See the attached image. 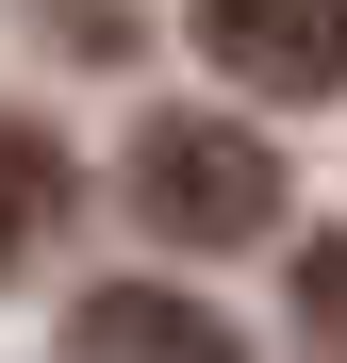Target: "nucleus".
Segmentation results:
<instances>
[{"instance_id":"nucleus-1","label":"nucleus","mask_w":347,"mask_h":363,"mask_svg":"<svg viewBox=\"0 0 347 363\" xmlns=\"http://www.w3.org/2000/svg\"><path fill=\"white\" fill-rule=\"evenodd\" d=\"M133 215L165 248H265L281 231V149L248 116H149L133 133Z\"/></svg>"},{"instance_id":"nucleus-2","label":"nucleus","mask_w":347,"mask_h":363,"mask_svg":"<svg viewBox=\"0 0 347 363\" xmlns=\"http://www.w3.org/2000/svg\"><path fill=\"white\" fill-rule=\"evenodd\" d=\"M182 33L248 99H347V0H182Z\"/></svg>"},{"instance_id":"nucleus-3","label":"nucleus","mask_w":347,"mask_h":363,"mask_svg":"<svg viewBox=\"0 0 347 363\" xmlns=\"http://www.w3.org/2000/svg\"><path fill=\"white\" fill-rule=\"evenodd\" d=\"M67 363H248V330L182 281H83L67 297Z\"/></svg>"},{"instance_id":"nucleus-4","label":"nucleus","mask_w":347,"mask_h":363,"mask_svg":"<svg viewBox=\"0 0 347 363\" xmlns=\"http://www.w3.org/2000/svg\"><path fill=\"white\" fill-rule=\"evenodd\" d=\"M50 231H67V149H50L33 116H0V281H17Z\"/></svg>"},{"instance_id":"nucleus-5","label":"nucleus","mask_w":347,"mask_h":363,"mask_svg":"<svg viewBox=\"0 0 347 363\" xmlns=\"http://www.w3.org/2000/svg\"><path fill=\"white\" fill-rule=\"evenodd\" d=\"M298 330L347 347V231H331V248H298Z\"/></svg>"}]
</instances>
